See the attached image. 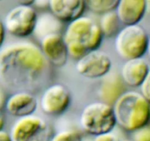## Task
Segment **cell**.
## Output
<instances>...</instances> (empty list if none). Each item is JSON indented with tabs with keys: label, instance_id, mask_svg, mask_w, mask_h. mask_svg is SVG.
<instances>
[{
	"label": "cell",
	"instance_id": "1",
	"mask_svg": "<svg viewBox=\"0 0 150 141\" xmlns=\"http://www.w3.org/2000/svg\"><path fill=\"white\" fill-rule=\"evenodd\" d=\"M48 66L41 48L30 42L13 43L0 51V79L12 87L37 82Z\"/></svg>",
	"mask_w": 150,
	"mask_h": 141
},
{
	"label": "cell",
	"instance_id": "2",
	"mask_svg": "<svg viewBox=\"0 0 150 141\" xmlns=\"http://www.w3.org/2000/svg\"><path fill=\"white\" fill-rule=\"evenodd\" d=\"M63 37L69 56L77 60L88 51L98 50L103 38L99 24L83 16L69 23Z\"/></svg>",
	"mask_w": 150,
	"mask_h": 141
},
{
	"label": "cell",
	"instance_id": "3",
	"mask_svg": "<svg viewBox=\"0 0 150 141\" xmlns=\"http://www.w3.org/2000/svg\"><path fill=\"white\" fill-rule=\"evenodd\" d=\"M112 108L116 123L127 132H135L150 121V103L138 92H125Z\"/></svg>",
	"mask_w": 150,
	"mask_h": 141
},
{
	"label": "cell",
	"instance_id": "4",
	"mask_svg": "<svg viewBox=\"0 0 150 141\" xmlns=\"http://www.w3.org/2000/svg\"><path fill=\"white\" fill-rule=\"evenodd\" d=\"M80 123L86 133L95 137L112 132L117 124L112 106L103 102L86 105L80 114Z\"/></svg>",
	"mask_w": 150,
	"mask_h": 141
},
{
	"label": "cell",
	"instance_id": "5",
	"mask_svg": "<svg viewBox=\"0 0 150 141\" xmlns=\"http://www.w3.org/2000/svg\"><path fill=\"white\" fill-rule=\"evenodd\" d=\"M149 37L140 25L125 26L115 37V49L122 59L127 60L142 58L147 52Z\"/></svg>",
	"mask_w": 150,
	"mask_h": 141
},
{
	"label": "cell",
	"instance_id": "6",
	"mask_svg": "<svg viewBox=\"0 0 150 141\" xmlns=\"http://www.w3.org/2000/svg\"><path fill=\"white\" fill-rule=\"evenodd\" d=\"M38 15L33 6L18 5L5 16L4 26L6 31L17 38H26L33 34Z\"/></svg>",
	"mask_w": 150,
	"mask_h": 141
},
{
	"label": "cell",
	"instance_id": "7",
	"mask_svg": "<svg viewBox=\"0 0 150 141\" xmlns=\"http://www.w3.org/2000/svg\"><path fill=\"white\" fill-rule=\"evenodd\" d=\"M10 135L13 141H50V129L45 120L33 115L18 118Z\"/></svg>",
	"mask_w": 150,
	"mask_h": 141
},
{
	"label": "cell",
	"instance_id": "8",
	"mask_svg": "<svg viewBox=\"0 0 150 141\" xmlns=\"http://www.w3.org/2000/svg\"><path fill=\"white\" fill-rule=\"evenodd\" d=\"M112 67V61L107 53L99 50L88 51L77 60L76 70L85 78L99 79L108 74Z\"/></svg>",
	"mask_w": 150,
	"mask_h": 141
},
{
	"label": "cell",
	"instance_id": "9",
	"mask_svg": "<svg viewBox=\"0 0 150 141\" xmlns=\"http://www.w3.org/2000/svg\"><path fill=\"white\" fill-rule=\"evenodd\" d=\"M71 103V94L66 87L54 84L44 90L40 105L42 111L49 116H59L66 111Z\"/></svg>",
	"mask_w": 150,
	"mask_h": 141
},
{
	"label": "cell",
	"instance_id": "10",
	"mask_svg": "<svg viewBox=\"0 0 150 141\" xmlns=\"http://www.w3.org/2000/svg\"><path fill=\"white\" fill-rule=\"evenodd\" d=\"M40 48L47 61L53 66L62 67L66 65L69 54L61 33H54L43 38Z\"/></svg>",
	"mask_w": 150,
	"mask_h": 141
},
{
	"label": "cell",
	"instance_id": "11",
	"mask_svg": "<svg viewBox=\"0 0 150 141\" xmlns=\"http://www.w3.org/2000/svg\"><path fill=\"white\" fill-rule=\"evenodd\" d=\"M38 104V100L34 95L29 92L19 91L7 99L5 109L11 116L21 118L34 115Z\"/></svg>",
	"mask_w": 150,
	"mask_h": 141
},
{
	"label": "cell",
	"instance_id": "12",
	"mask_svg": "<svg viewBox=\"0 0 150 141\" xmlns=\"http://www.w3.org/2000/svg\"><path fill=\"white\" fill-rule=\"evenodd\" d=\"M49 8L61 22H71L83 16L86 8L84 0H50Z\"/></svg>",
	"mask_w": 150,
	"mask_h": 141
},
{
	"label": "cell",
	"instance_id": "13",
	"mask_svg": "<svg viewBox=\"0 0 150 141\" xmlns=\"http://www.w3.org/2000/svg\"><path fill=\"white\" fill-rule=\"evenodd\" d=\"M147 8L144 0H119L116 9L119 21L125 26L137 25L142 20Z\"/></svg>",
	"mask_w": 150,
	"mask_h": 141
},
{
	"label": "cell",
	"instance_id": "14",
	"mask_svg": "<svg viewBox=\"0 0 150 141\" xmlns=\"http://www.w3.org/2000/svg\"><path fill=\"white\" fill-rule=\"evenodd\" d=\"M150 68L148 63L142 58L127 60L121 70L124 83L129 87H140L148 74Z\"/></svg>",
	"mask_w": 150,
	"mask_h": 141
},
{
	"label": "cell",
	"instance_id": "15",
	"mask_svg": "<svg viewBox=\"0 0 150 141\" xmlns=\"http://www.w3.org/2000/svg\"><path fill=\"white\" fill-rule=\"evenodd\" d=\"M124 93L125 83L121 76L116 74L105 76L99 91L102 102L112 106Z\"/></svg>",
	"mask_w": 150,
	"mask_h": 141
},
{
	"label": "cell",
	"instance_id": "16",
	"mask_svg": "<svg viewBox=\"0 0 150 141\" xmlns=\"http://www.w3.org/2000/svg\"><path fill=\"white\" fill-rule=\"evenodd\" d=\"M62 30V22L53 14L46 13L38 16L35 29L33 34L40 40L47 35L60 33Z\"/></svg>",
	"mask_w": 150,
	"mask_h": 141
},
{
	"label": "cell",
	"instance_id": "17",
	"mask_svg": "<svg viewBox=\"0 0 150 141\" xmlns=\"http://www.w3.org/2000/svg\"><path fill=\"white\" fill-rule=\"evenodd\" d=\"M120 23L116 11H112L102 15L99 20V26L102 31V35L105 38L116 37V35L120 31Z\"/></svg>",
	"mask_w": 150,
	"mask_h": 141
},
{
	"label": "cell",
	"instance_id": "18",
	"mask_svg": "<svg viewBox=\"0 0 150 141\" xmlns=\"http://www.w3.org/2000/svg\"><path fill=\"white\" fill-rule=\"evenodd\" d=\"M119 0H87L86 8L94 13L103 14L116 11Z\"/></svg>",
	"mask_w": 150,
	"mask_h": 141
},
{
	"label": "cell",
	"instance_id": "19",
	"mask_svg": "<svg viewBox=\"0 0 150 141\" xmlns=\"http://www.w3.org/2000/svg\"><path fill=\"white\" fill-rule=\"evenodd\" d=\"M50 141H83V137L77 131L66 129L56 133Z\"/></svg>",
	"mask_w": 150,
	"mask_h": 141
},
{
	"label": "cell",
	"instance_id": "20",
	"mask_svg": "<svg viewBox=\"0 0 150 141\" xmlns=\"http://www.w3.org/2000/svg\"><path fill=\"white\" fill-rule=\"evenodd\" d=\"M132 141H150L149 125H146L132 132Z\"/></svg>",
	"mask_w": 150,
	"mask_h": 141
},
{
	"label": "cell",
	"instance_id": "21",
	"mask_svg": "<svg viewBox=\"0 0 150 141\" xmlns=\"http://www.w3.org/2000/svg\"><path fill=\"white\" fill-rule=\"evenodd\" d=\"M140 87L141 95L150 103V70Z\"/></svg>",
	"mask_w": 150,
	"mask_h": 141
},
{
	"label": "cell",
	"instance_id": "22",
	"mask_svg": "<svg viewBox=\"0 0 150 141\" xmlns=\"http://www.w3.org/2000/svg\"><path fill=\"white\" fill-rule=\"evenodd\" d=\"M93 141H121L119 136L112 132L102 134L95 137Z\"/></svg>",
	"mask_w": 150,
	"mask_h": 141
},
{
	"label": "cell",
	"instance_id": "23",
	"mask_svg": "<svg viewBox=\"0 0 150 141\" xmlns=\"http://www.w3.org/2000/svg\"><path fill=\"white\" fill-rule=\"evenodd\" d=\"M5 32H6V30H5L3 21L0 19V49L2 47V45L4 44V41H5Z\"/></svg>",
	"mask_w": 150,
	"mask_h": 141
},
{
	"label": "cell",
	"instance_id": "24",
	"mask_svg": "<svg viewBox=\"0 0 150 141\" xmlns=\"http://www.w3.org/2000/svg\"><path fill=\"white\" fill-rule=\"evenodd\" d=\"M49 2L50 0H35L34 5L38 8H49Z\"/></svg>",
	"mask_w": 150,
	"mask_h": 141
},
{
	"label": "cell",
	"instance_id": "25",
	"mask_svg": "<svg viewBox=\"0 0 150 141\" xmlns=\"http://www.w3.org/2000/svg\"><path fill=\"white\" fill-rule=\"evenodd\" d=\"M0 141H13L9 133L5 130L0 131Z\"/></svg>",
	"mask_w": 150,
	"mask_h": 141
},
{
	"label": "cell",
	"instance_id": "26",
	"mask_svg": "<svg viewBox=\"0 0 150 141\" xmlns=\"http://www.w3.org/2000/svg\"><path fill=\"white\" fill-rule=\"evenodd\" d=\"M6 98H5V93L3 90L0 88V110L2 111V109L4 107H5V104H6Z\"/></svg>",
	"mask_w": 150,
	"mask_h": 141
},
{
	"label": "cell",
	"instance_id": "27",
	"mask_svg": "<svg viewBox=\"0 0 150 141\" xmlns=\"http://www.w3.org/2000/svg\"><path fill=\"white\" fill-rule=\"evenodd\" d=\"M35 0H21L18 1V3L20 5H24V6H33Z\"/></svg>",
	"mask_w": 150,
	"mask_h": 141
},
{
	"label": "cell",
	"instance_id": "28",
	"mask_svg": "<svg viewBox=\"0 0 150 141\" xmlns=\"http://www.w3.org/2000/svg\"><path fill=\"white\" fill-rule=\"evenodd\" d=\"M5 118L3 117V115H2V111L0 110V131L3 130V128L5 126Z\"/></svg>",
	"mask_w": 150,
	"mask_h": 141
},
{
	"label": "cell",
	"instance_id": "29",
	"mask_svg": "<svg viewBox=\"0 0 150 141\" xmlns=\"http://www.w3.org/2000/svg\"><path fill=\"white\" fill-rule=\"evenodd\" d=\"M147 52H148L149 56L150 57V38H149V43H148V48H147Z\"/></svg>",
	"mask_w": 150,
	"mask_h": 141
},
{
	"label": "cell",
	"instance_id": "30",
	"mask_svg": "<svg viewBox=\"0 0 150 141\" xmlns=\"http://www.w3.org/2000/svg\"><path fill=\"white\" fill-rule=\"evenodd\" d=\"M123 141H132V140H125Z\"/></svg>",
	"mask_w": 150,
	"mask_h": 141
},
{
	"label": "cell",
	"instance_id": "31",
	"mask_svg": "<svg viewBox=\"0 0 150 141\" xmlns=\"http://www.w3.org/2000/svg\"><path fill=\"white\" fill-rule=\"evenodd\" d=\"M149 2H150V1H149Z\"/></svg>",
	"mask_w": 150,
	"mask_h": 141
}]
</instances>
